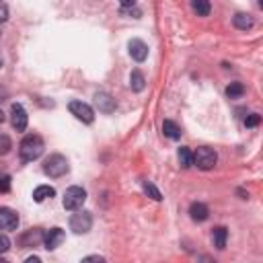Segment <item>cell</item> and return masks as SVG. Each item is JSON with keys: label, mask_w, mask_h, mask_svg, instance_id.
Wrapping results in <instances>:
<instances>
[{"label": "cell", "mask_w": 263, "mask_h": 263, "mask_svg": "<svg viewBox=\"0 0 263 263\" xmlns=\"http://www.w3.org/2000/svg\"><path fill=\"white\" fill-rule=\"evenodd\" d=\"M68 171H70V164H68V158L64 154H49L43 162V173L51 179L64 177Z\"/></svg>", "instance_id": "2"}, {"label": "cell", "mask_w": 263, "mask_h": 263, "mask_svg": "<svg viewBox=\"0 0 263 263\" xmlns=\"http://www.w3.org/2000/svg\"><path fill=\"white\" fill-rule=\"evenodd\" d=\"M8 249H10V238L6 234H0V255L6 253Z\"/></svg>", "instance_id": "26"}, {"label": "cell", "mask_w": 263, "mask_h": 263, "mask_svg": "<svg viewBox=\"0 0 263 263\" xmlns=\"http://www.w3.org/2000/svg\"><path fill=\"white\" fill-rule=\"evenodd\" d=\"M232 23H234V27L240 29V31H249V29H253V25H255L253 16L247 14V12H236L234 18H232Z\"/></svg>", "instance_id": "14"}, {"label": "cell", "mask_w": 263, "mask_h": 263, "mask_svg": "<svg viewBox=\"0 0 263 263\" xmlns=\"http://www.w3.org/2000/svg\"><path fill=\"white\" fill-rule=\"evenodd\" d=\"M8 191H10V177L2 175L0 177V193H8Z\"/></svg>", "instance_id": "25"}, {"label": "cell", "mask_w": 263, "mask_h": 263, "mask_svg": "<svg viewBox=\"0 0 263 263\" xmlns=\"http://www.w3.org/2000/svg\"><path fill=\"white\" fill-rule=\"evenodd\" d=\"M142 189H144V193L148 195V197H152L154 201H160L162 199V195H160V191L150 183V181H142Z\"/></svg>", "instance_id": "22"}, {"label": "cell", "mask_w": 263, "mask_h": 263, "mask_svg": "<svg viewBox=\"0 0 263 263\" xmlns=\"http://www.w3.org/2000/svg\"><path fill=\"white\" fill-rule=\"evenodd\" d=\"M10 148H12L10 138H8V136H4V134H0V156L8 154V152H10Z\"/></svg>", "instance_id": "23"}, {"label": "cell", "mask_w": 263, "mask_h": 263, "mask_svg": "<svg viewBox=\"0 0 263 263\" xmlns=\"http://www.w3.org/2000/svg\"><path fill=\"white\" fill-rule=\"evenodd\" d=\"M66 240V232L62 230V228H49V230H45L43 232V249H47V251H55L62 242Z\"/></svg>", "instance_id": "7"}, {"label": "cell", "mask_w": 263, "mask_h": 263, "mask_svg": "<svg viewBox=\"0 0 263 263\" xmlns=\"http://www.w3.org/2000/svg\"><path fill=\"white\" fill-rule=\"evenodd\" d=\"M259 123H261V115L259 113H251V115L245 117V125L247 127H257Z\"/></svg>", "instance_id": "24"}, {"label": "cell", "mask_w": 263, "mask_h": 263, "mask_svg": "<svg viewBox=\"0 0 263 263\" xmlns=\"http://www.w3.org/2000/svg\"><path fill=\"white\" fill-rule=\"evenodd\" d=\"M84 201H86V191L82 187H78V185H72V187L66 189L62 203H64V210L74 212V210H80Z\"/></svg>", "instance_id": "3"}, {"label": "cell", "mask_w": 263, "mask_h": 263, "mask_svg": "<svg viewBox=\"0 0 263 263\" xmlns=\"http://www.w3.org/2000/svg\"><path fill=\"white\" fill-rule=\"evenodd\" d=\"M25 263H43V261H41L37 255H31V257H27V259H25Z\"/></svg>", "instance_id": "30"}, {"label": "cell", "mask_w": 263, "mask_h": 263, "mask_svg": "<svg viewBox=\"0 0 263 263\" xmlns=\"http://www.w3.org/2000/svg\"><path fill=\"white\" fill-rule=\"evenodd\" d=\"M129 86H132V90H136V92H142V90H144L146 78H144V74H142L140 70H134V72L129 74Z\"/></svg>", "instance_id": "18"}, {"label": "cell", "mask_w": 263, "mask_h": 263, "mask_svg": "<svg viewBox=\"0 0 263 263\" xmlns=\"http://www.w3.org/2000/svg\"><path fill=\"white\" fill-rule=\"evenodd\" d=\"M245 95V84L242 82H230L226 86V97L228 99H240Z\"/></svg>", "instance_id": "20"}, {"label": "cell", "mask_w": 263, "mask_h": 263, "mask_svg": "<svg viewBox=\"0 0 263 263\" xmlns=\"http://www.w3.org/2000/svg\"><path fill=\"white\" fill-rule=\"evenodd\" d=\"M0 263H8V261H6V259H0Z\"/></svg>", "instance_id": "33"}, {"label": "cell", "mask_w": 263, "mask_h": 263, "mask_svg": "<svg viewBox=\"0 0 263 263\" xmlns=\"http://www.w3.org/2000/svg\"><path fill=\"white\" fill-rule=\"evenodd\" d=\"M43 148H45V144H43L41 136H37V134L25 136V138L21 140V144H18L21 160H23V162H33V160H37V158L43 154Z\"/></svg>", "instance_id": "1"}, {"label": "cell", "mask_w": 263, "mask_h": 263, "mask_svg": "<svg viewBox=\"0 0 263 263\" xmlns=\"http://www.w3.org/2000/svg\"><path fill=\"white\" fill-rule=\"evenodd\" d=\"M8 18V6L4 2H0V23H4Z\"/></svg>", "instance_id": "28"}, {"label": "cell", "mask_w": 263, "mask_h": 263, "mask_svg": "<svg viewBox=\"0 0 263 263\" xmlns=\"http://www.w3.org/2000/svg\"><path fill=\"white\" fill-rule=\"evenodd\" d=\"M216 162H218V154H216V150H212V148H208V146L197 148L195 154H193V164H195L197 168H201V171L214 168Z\"/></svg>", "instance_id": "4"}, {"label": "cell", "mask_w": 263, "mask_h": 263, "mask_svg": "<svg viewBox=\"0 0 263 263\" xmlns=\"http://www.w3.org/2000/svg\"><path fill=\"white\" fill-rule=\"evenodd\" d=\"M0 66H2V58H0Z\"/></svg>", "instance_id": "34"}, {"label": "cell", "mask_w": 263, "mask_h": 263, "mask_svg": "<svg viewBox=\"0 0 263 263\" xmlns=\"http://www.w3.org/2000/svg\"><path fill=\"white\" fill-rule=\"evenodd\" d=\"M162 132H164V136L168 138V140H179L181 138V127L175 123V121H171V119H164L162 121Z\"/></svg>", "instance_id": "17"}, {"label": "cell", "mask_w": 263, "mask_h": 263, "mask_svg": "<svg viewBox=\"0 0 263 263\" xmlns=\"http://www.w3.org/2000/svg\"><path fill=\"white\" fill-rule=\"evenodd\" d=\"M18 214L10 208H0V230H16Z\"/></svg>", "instance_id": "9"}, {"label": "cell", "mask_w": 263, "mask_h": 263, "mask_svg": "<svg viewBox=\"0 0 263 263\" xmlns=\"http://www.w3.org/2000/svg\"><path fill=\"white\" fill-rule=\"evenodd\" d=\"M127 49H129V55L136 60V62H144L148 58V45L142 41V39H132L127 43Z\"/></svg>", "instance_id": "11"}, {"label": "cell", "mask_w": 263, "mask_h": 263, "mask_svg": "<svg viewBox=\"0 0 263 263\" xmlns=\"http://www.w3.org/2000/svg\"><path fill=\"white\" fill-rule=\"evenodd\" d=\"M226 238H228V230L224 228V226H216L214 230H212V242H214V247L216 249H224L226 247Z\"/></svg>", "instance_id": "16"}, {"label": "cell", "mask_w": 263, "mask_h": 263, "mask_svg": "<svg viewBox=\"0 0 263 263\" xmlns=\"http://www.w3.org/2000/svg\"><path fill=\"white\" fill-rule=\"evenodd\" d=\"M90 226H92V216H90V212H86V210H80V212H76V214L70 218V228H72L76 234L88 232Z\"/></svg>", "instance_id": "6"}, {"label": "cell", "mask_w": 263, "mask_h": 263, "mask_svg": "<svg viewBox=\"0 0 263 263\" xmlns=\"http://www.w3.org/2000/svg\"><path fill=\"white\" fill-rule=\"evenodd\" d=\"M177 158H179L181 168H189V166L193 164V154H191V150H189L187 146H181V148L177 150Z\"/></svg>", "instance_id": "19"}, {"label": "cell", "mask_w": 263, "mask_h": 263, "mask_svg": "<svg viewBox=\"0 0 263 263\" xmlns=\"http://www.w3.org/2000/svg\"><path fill=\"white\" fill-rule=\"evenodd\" d=\"M41 240H43V232H41V230H29V232H25V234L18 238L21 247H35V245H39Z\"/></svg>", "instance_id": "13"}, {"label": "cell", "mask_w": 263, "mask_h": 263, "mask_svg": "<svg viewBox=\"0 0 263 263\" xmlns=\"http://www.w3.org/2000/svg\"><path fill=\"white\" fill-rule=\"evenodd\" d=\"M68 109H70V113H72L78 121H82V123H92V121H95V111L90 109V105H86V103H82V101H70Z\"/></svg>", "instance_id": "5"}, {"label": "cell", "mask_w": 263, "mask_h": 263, "mask_svg": "<svg viewBox=\"0 0 263 263\" xmlns=\"http://www.w3.org/2000/svg\"><path fill=\"white\" fill-rule=\"evenodd\" d=\"M197 263H216L212 257H208V255H201L199 259H197Z\"/></svg>", "instance_id": "29"}, {"label": "cell", "mask_w": 263, "mask_h": 263, "mask_svg": "<svg viewBox=\"0 0 263 263\" xmlns=\"http://www.w3.org/2000/svg\"><path fill=\"white\" fill-rule=\"evenodd\" d=\"M27 121H29V115L25 111V107L21 103H12L10 107V123L16 132H25L27 129Z\"/></svg>", "instance_id": "8"}, {"label": "cell", "mask_w": 263, "mask_h": 263, "mask_svg": "<svg viewBox=\"0 0 263 263\" xmlns=\"http://www.w3.org/2000/svg\"><path fill=\"white\" fill-rule=\"evenodd\" d=\"M53 195H55V189L49 187V185H39V187L33 189V199H35L37 203H41V201H45V199H51Z\"/></svg>", "instance_id": "15"}, {"label": "cell", "mask_w": 263, "mask_h": 263, "mask_svg": "<svg viewBox=\"0 0 263 263\" xmlns=\"http://www.w3.org/2000/svg\"><path fill=\"white\" fill-rule=\"evenodd\" d=\"M4 121V113H2V109H0V123Z\"/></svg>", "instance_id": "32"}, {"label": "cell", "mask_w": 263, "mask_h": 263, "mask_svg": "<svg viewBox=\"0 0 263 263\" xmlns=\"http://www.w3.org/2000/svg\"><path fill=\"white\" fill-rule=\"evenodd\" d=\"M191 8L197 12V16H208L210 10H212V4L208 0H193L191 2Z\"/></svg>", "instance_id": "21"}, {"label": "cell", "mask_w": 263, "mask_h": 263, "mask_svg": "<svg viewBox=\"0 0 263 263\" xmlns=\"http://www.w3.org/2000/svg\"><path fill=\"white\" fill-rule=\"evenodd\" d=\"M189 216H191L193 222H205L208 216H210V210H208L205 203H201V201H193V203L189 205Z\"/></svg>", "instance_id": "12"}, {"label": "cell", "mask_w": 263, "mask_h": 263, "mask_svg": "<svg viewBox=\"0 0 263 263\" xmlns=\"http://www.w3.org/2000/svg\"><path fill=\"white\" fill-rule=\"evenodd\" d=\"M95 105H97V109L101 113H113L115 111V99L105 90L95 92Z\"/></svg>", "instance_id": "10"}, {"label": "cell", "mask_w": 263, "mask_h": 263, "mask_svg": "<svg viewBox=\"0 0 263 263\" xmlns=\"http://www.w3.org/2000/svg\"><path fill=\"white\" fill-rule=\"evenodd\" d=\"M80 263H105V257H101V255H88Z\"/></svg>", "instance_id": "27"}, {"label": "cell", "mask_w": 263, "mask_h": 263, "mask_svg": "<svg viewBox=\"0 0 263 263\" xmlns=\"http://www.w3.org/2000/svg\"><path fill=\"white\" fill-rule=\"evenodd\" d=\"M6 97H8V90H6V88H4L2 84H0V101H4Z\"/></svg>", "instance_id": "31"}]
</instances>
